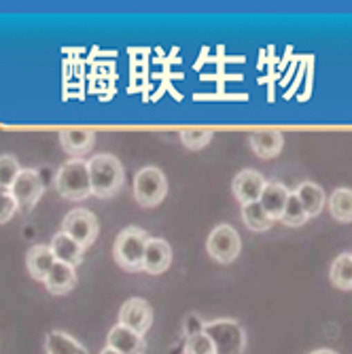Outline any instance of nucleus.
Returning a JSON list of instances; mask_svg holds the SVG:
<instances>
[{
    "mask_svg": "<svg viewBox=\"0 0 352 354\" xmlns=\"http://www.w3.org/2000/svg\"><path fill=\"white\" fill-rule=\"evenodd\" d=\"M250 149L261 159H274L284 147V136L278 130H261L248 136Z\"/></svg>",
    "mask_w": 352,
    "mask_h": 354,
    "instance_id": "obj_18",
    "label": "nucleus"
},
{
    "mask_svg": "<svg viewBox=\"0 0 352 354\" xmlns=\"http://www.w3.org/2000/svg\"><path fill=\"white\" fill-rule=\"evenodd\" d=\"M87 166H89V180H91V196L100 200L117 196L125 183L123 166L119 159L111 153H100L93 155L87 162Z\"/></svg>",
    "mask_w": 352,
    "mask_h": 354,
    "instance_id": "obj_1",
    "label": "nucleus"
},
{
    "mask_svg": "<svg viewBox=\"0 0 352 354\" xmlns=\"http://www.w3.org/2000/svg\"><path fill=\"white\" fill-rule=\"evenodd\" d=\"M19 172H21V168H19V162L15 155H0V187L9 191Z\"/></svg>",
    "mask_w": 352,
    "mask_h": 354,
    "instance_id": "obj_26",
    "label": "nucleus"
},
{
    "mask_svg": "<svg viewBox=\"0 0 352 354\" xmlns=\"http://www.w3.org/2000/svg\"><path fill=\"white\" fill-rule=\"evenodd\" d=\"M168 196V180L166 174L155 168L147 166L136 172L134 178V198L142 208H155L159 206Z\"/></svg>",
    "mask_w": 352,
    "mask_h": 354,
    "instance_id": "obj_5",
    "label": "nucleus"
},
{
    "mask_svg": "<svg viewBox=\"0 0 352 354\" xmlns=\"http://www.w3.org/2000/svg\"><path fill=\"white\" fill-rule=\"evenodd\" d=\"M43 284L47 286V291L51 295H66V293H71L73 288L77 286V272L68 263L55 261Z\"/></svg>",
    "mask_w": 352,
    "mask_h": 354,
    "instance_id": "obj_15",
    "label": "nucleus"
},
{
    "mask_svg": "<svg viewBox=\"0 0 352 354\" xmlns=\"http://www.w3.org/2000/svg\"><path fill=\"white\" fill-rule=\"evenodd\" d=\"M95 145V132L89 127H64L59 130V147L73 159L85 157Z\"/></svg>",
    "mask_w": 352,
    "mask_h": 354,
    "instance_id": "obj_11",
    "label": "nucleus"
},
{
    "mask_svg": "<svg viewBox=\"0 0 352 354\" xmlns=\"http://www.w3.org/2000/svg\"><path fill=\"white\" fill-rule=\"evenodd\" d=\"M268 180L263 178L261 172L257 170H242L236 174L232 183V191L240 204H250V202H259L261 193L266 189Z\"/></svg>",
    "mask_w": 352,
    "mask_h": 354,
    "instance_id": "obj_10",
    "label": "nucleus"
},
{
    "mask_svg": "<svg viewBox=\"0 0 352 354\" xmlns=\"http://www.w3.org/2000/svg\"><path fill=\"white\" fill-rule=\"evenodd\" d=\"M49 248H51V252H53V257H55V261L68 263V266H73V268L81 266V261H83V252H85V248H83L79 242H75L71 236L64 234V232H57V234L51 238Z\"/></svg>",
    "mask_w": 352,
    "mask_h": 354,
    "instance_id": "obj_14",
    "label": "nucleus"
},
{
    "mask_svg": "<svg viewBox=\"0 0 352 354\" xmlns=\"http://www.w3.org/2000/svg\"><path fill=\"white\" fill-rule=\"evenodd\" d=\"M212 136H214V132L208 130V127H183V130L178 132L180 142L191 151L204 149L212 140Z\"/></svg>",
    "mask_w": 352,
    "mask_h": 354,
    "instance_id": "obj_24",
    "label": "nucleus"
},
{
    "mask_svg": "<svg viewBox=\"0 0 352 354\" xmlns=\"http://www.w3.org/2000/svg\"><path fill=\"white\" fill-rule=\"evenodd\" d=\"M242 221L250 232H268L274 221L268 216V212L263 210V206L259 202H250V204H242Z\"/></svg>",
    "mask_w": 352,
    "mask_h": 354,
    "instance_id": "obj_23",
    "label": "nucleus"
},
{
    "mask_svg": "<svg viewBox=\"0 0 352 354\" xmlns=\"http://www.w3.org/2000/svg\"><path fill=\"white\" fill-rule=\"evenodd\" d=\"M55 189L64 200L83 202L91 196L89 166L85 159H68L55 174Z\"/></svg>",
    "mask_w": 352,
    "mask_h": 354,
    "instance_id": "obj_3",
    "label": "nucleus"
},
{
    "mask_svg": "<svg viewBox=\"0 0 352 354\" xmlns=\"http://www.w3.org/2000/svg\"><path fill=\"white\" fill-rule=\"evenodd\" d=\"M62 232L66 236H71L75 242H79L83 248H87L95 242V238H98L100 225H98V218H95L93 212L85 210V208H75L64 216Z\"/></svg>",
    "mask_w": 352,
    "mask_h": 354,
    "instance_id": "obj_7",
    "label": "nucleus"
},
{
    "mask_svg": "<svg viewBox=\"0 0 352 354\" xmlns=\"http://www.w3.org/2000/svg\"><path fill=\"white\" fill-rule=\"evenodd\" d=\"M0 193H5V189H3V187H0Z\"/></svg>",
    "mask_w": 352,
    "mask_h": 354,
    "instance_id": "obj_32",
    "label": "nucleus"
},
{
    "mask_svg": "<svg viewBox=\"0 0 352 354\" xmlns=\"http://www.w3.org/2000/svg\"><path fill=\"white\" fill-rule=\"evenodd\" d=\"M204 333L212 339L216 354H244L246 331L236 318H216L204 325Z\"/></svg>",
    "mask_w": 352,
    "mask_h": 354,
    "instance_id": "obj_4",
    "label": "nucleus"
},
{
    "mask_svg": "<svg viewBox=\"0 0 352 354\" xmlns=\"http://www.w3.org/2000/svg\"><path fill=\"white\" fill-rule=\"evenodd\" d=\"M308 218H310V216L306 214V210H304L302 202L297 200L295 191H291L289 202H286L284 212H282V216H280V223H284L286 227H302V225H304Z\"/></svg>",
    "mask_w": 352,
    "mask_h": 354,
    "instance_id": "obj_25",
    "label": "nucleus"
},
{
    "mask_svg": "<svg viewBox=\"0 0 352 354\" xmlns=\"http://www.w3.org/2000/svg\"><path fill=\"white\" fill-rule=\"evenodd\" d=\"M53 263H55V257H53L51 248L45 246V244H35L26 254L28 274L35 280H39V282H45V278L49 276Z\"/></svg>",
    "mask_w": 352,
    "mask_h": 354,
    "instance_id": "obj_16",
    "label": "nucleus"
},
{
    "mask_svg": "<svg viewBox=\"0 0 352 354\" xmlns=\"http://www.w3.org/2000/svg\"><path fill=\"white\" fill-rule=\"evenodd\" d=\"M289 196H291V191L286 189L282 183L278 180H270L261 193V200L259 204L263 206V210L268 212V216L272 221H280L282 212H284V206L286 202H289Z\"/></svg>",
    "mask_w": 352,
    "mask_h": 354,
    "instance_id": "obj_17",
    "label": "nucleus"
},
{
    "mask_svg": "<svg viewBox=\"0 0 352 354\" xmlns=\"http://www.w3.org/2000/svg\"><path fill=\"white\" fill-rule=\"evenodd\" d=\"M106 346L117 350L119 354H145L147 352V339L145 335L127 329L123 325H115L111 331H109V337H106Z\"/></svg>",
    "mask_w": 352,
    "mask_h": 354,
    "instance_id": "obj_13",
    "label": "nucleus"
},
{
    "mask_svg": "<svg viewBox=\"0 0 352 354\" xmlns=\"http://www.w3.org/2000/svg\"><path fill=\"white\" fill-rule=\"evenodd\" d=\"M172 263V246L164 238H149L145 259H142V272L159 276L164 274Z\"/></svg>",
    "mask_w": 352,
    "mask_h": 354,
    "instance_id": "obj_12",
    "label": "nucleus"
},
{
    "mask_svg": "<svg viewBox=\"0 0 352 354\" xmlns=\"http://www.w3.org/2000/svg\"><path fill=\"white\" fill-rule=\"evenodd\" d=\"M17 210H19V208H17V202H15V198L11 196V193H9V191L0 193V225L7 223V221H11L13 214H15Z\"/></svg>",
    "mask_w": 352,
    "mask_h": 354,
    "instance_id": "obj_28",
    "label": "nucleus"
},
{
    "mask_svg": "<svg viewBox=\"0 0 352 354\" xmlns=\"http://www.w3.org/2000/svg\"><path fill=\"white\" fill-rule=\"evenodd\" d=\"M119 325L145 335L153 325V308L149 306L147 299L140 297L127 299L119 310Z\"/></svg>",
    "mask_w": 352,
    "mask_h": 354,
    "instance_id": "obj_9",
    "label": "nucleus"
},
{
    "mask_svg": "<svg viewBox=\"0 0 352 354\" xmlns=\"http://www.w3.org/2000/svg\"><path fill=\"white\" fill-rule=\"evenodd\" d=\"M9 193L15 198L19 210H32L45 193V185H43V178L37 170L21 168V172L17 174Z\"/></svg>",
    "mask_w": 352,
    "mask_h": 354,
    "instance_id": "obj_8",
    "label": "nucleus"
},
{
    "mask_svg": "<svg viewBox=\"0 0 352 354\" xmlns=\"http://www.w3.org/2000/svg\"><path fill=\"white\" fill-rule=\"evenodd\" d=\"M204 320L200 318V314H187V318H185V325H183V331H185V337H189V335H194V333H202L204 331Z\"/></svg>",
    "mask_w": 352,
    "mask_h": 354,
    "instance_id": "obj_29",
    "label": "nucleus"
},
{
    "mask_svg": "<svg viewBox=\"0 0 352 354\" xmlns=\"http://www.w3.org/2000/svg\"><path fill=\"white\" fill-rule=\"evenodd\" d=\"M183 354H216V350H214L212 339L202 331V333H194L185 337Z\"/></svg>",
    "mask_w": 352,
    "mask_h": 354,
    "instance_id": "obj_27",
    "label": "nucleus"
},
{
    "mask_svg": "<svg viewBox=\"0 0 352 354\" xmlns=\"http://www.w3.org/2000/svg\"><path fill=\"white\" fill-rule=\"evenodd\" d=\"M45 352L47 354H89L87 348L77 342L66 331H49L45 335Z\"/></svg>",
    "mask_w": 352,
    "mask_h": 354,
    "instance_id": "obj_20",
    "label": "nucleus"
},
{
    "mask_svg": "<svg viewBox=\"0 0 352 354\" xmlns=\"http://www.w3.org/2000/svg\"><path fill=\"white\" fill-rule=\"evenodd\" d=\"M308 354H337L335 350H329V348H318V350H312Z\"/></svg>",
    "mask_w": 352,
    "mask_h": 354,
    "instance_id": "obj_30",
    "label": "nucleus"
},
{
    "mask_svg": "<svg viewBox=\"0 0 352 354\" xmlns=\"http://www.w3.org/2000/svg\"><path fill=\"white\" fill-rule=\"evenodd\" d=\"M100 354H119V352H117V350H113V348H109V346H106V348H104V350H102V352H100Z\"/></svg>",
    "mask_w": 352,
    "mask_h": 354,
    "instance_id": "obj_31",
    "label": "nucleus"
},
{
    "mask_svg": "<svg viewBox=\"0 0 352 354\" xmlns=\"http://www.w3.org/2000/svg\"><path fill=\"white\" fill-rule=\"evenodd\" d=\"M295 196L297 200L302 202L304 210L308 216H318L323 212L325 208V202H327V196H325V191L321 185H316V183H302L297 189H295Z\"/></svg>",
    "mask_w": 352,
    "mask_h": 354,
    "instance_id": "obj_19",
    "label": "nucleus"
},
{
    "mask_svg": "<svg viewBox=\"0 0 352 354\" xmlns=\"http://www.w3.org/2000/svg\"><path fill=\"white\" fill-rule=\"evenodd\" d=\"M149 234L142 227L130 225L119 232L113 244V257L119 268L125 272H142V259H145V250H147Z\"/></svg>",
    "mask_w": 352,
    "mask_h": 354,
    "instance_id": "obj_2",
    "label": "nucleus"
},
{
    "mask_svg": "<svg viewBox=\"0 0 352 354\" xmlns=\"http://www.w3.org/2000/svg\"><path fill=\"white\" fill-rule=\"evenodd\" d=\"M206 250L219 263H234L242 250V240L240 234L228 223H221L210 232L206 240Z\"/></svg>",
    "mask_w": 352,
    "mask_h": 354,
    "instance_id": "obj_6",
    "label": "nucleus"
},
{
    "mask_svg": "<svg viewBox=\"0 0 352 354\" xmlns=\"http://www.w3.org/2000/svg\"><path fill=\"white\" fill-rule=\"evenodd\" d=\"M329 212L340 223H352V189L340 187L329 196Z\"/></svg>",
    "mask_w": 352,
    "mask_h": 354,
    "instance_id": "obj_22",
    "label": "nucleus"
},
{
    "mask_svg": "<svg viewBox=\"0 0 352 354\" xmlns=\"http://www.w3.org/2000/svg\"><path fill=\"white\" fill-rule=\"evenodd\" d=\"M329 280L340 291H352V252H342L335 257L329 270Z\"/></svg>",
    "mask_w": 352,
    "mask_h": 354,
    "instance_id": "obj_21",
    "label": "nucleus"
}]
</instances>
